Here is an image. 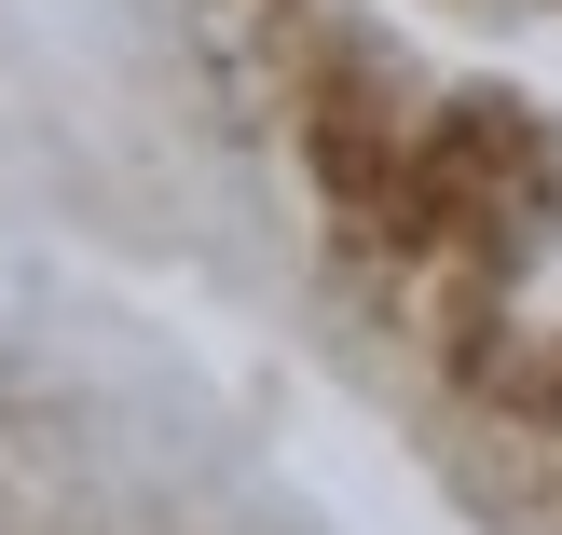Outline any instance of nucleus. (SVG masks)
<instances>
[]
</instances>
